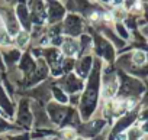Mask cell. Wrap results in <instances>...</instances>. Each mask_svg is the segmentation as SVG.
Here are the masks:
<instances>
[{
    "instance_id": "cell-1",
    "label": "cell",
    "mask_w": 148,
    "mask_h": 140,
    "mask_svg": "<svg viewBox=\"0 0 148 140\" xmlns=\"http://www.w3.org/2000/svg\"><path fill=\"white\" fill-rule=\"evenodd\" d=\"M144 59H145L144 58V53H136L135 55V61L136 62H144Z\"/></svg>"
}]
</instances>
